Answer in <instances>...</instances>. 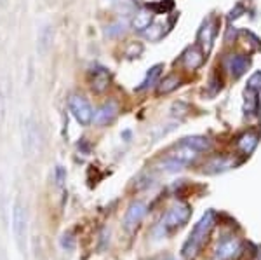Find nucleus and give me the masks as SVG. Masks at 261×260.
I'll use <instances>...</instances> for the list:
<instances>
[{"label": "nucleus", "mask_w": 261, "mask_h": 260, "mask_svg": "<svg viewBox=\"0 0 261 260\" xmlns=\"http://www.w3.org/2000/svg\"><path fill=\"white\" fill-rule=\"evenodd\" d=\"M143 44L141 42H138V40H134V42H129V45H127V49H125V56L127 58H138V56H141L143 54Z\"/></svg>", "instance_id": "nucleus-24"}, {"label": "nucleus", "mask_w": 261, "mask_h": 260, "mask_svg": "<svg viewBox=\"0 0 261 260\" xmlns=\"http://www.w3.org/2000/svg\"><path fill=\"white\" fill-rule=\"evenodd\" d=\"M143 33H145V37L150 42H159L164 35H166V27H164L162 23H151Z\"/></svg>", "instance_id": "nucleus-22"}, {"label": "nucleus", "mask_w": 261, "mask_h": 260, "mask_svg": "<svg viewBox=\"0 0 261 260\" xmlns=\"http://www.w3.org/2000/svg\"><path fill=\"white\" fill-rule=\"evenodd\" d=\"M226 65H228V70H230L231 77L239 79V77H242V75L247 72V68H249V65H251V60L247 56H242V54H235V56L228 58Z\"/></svg>", "instance_id": "nucleus-12"}, {"label": "nucleus", "mask_w": 261, "mask_h": 260, "mask_svg": "<svg viewBox=\"0 0 261 260\" xmlns=\"http://www.w3.org/2000/svg\"><path fill=\"white\" fill-rule=\"evenodd\" d=\"M117 114H119V107H117L115 102H107L103 103L101 107L96 110L94 117H92V121H94L96 126H107L115 121Z\"/></svg>", "instance_id": "nucleus-8"}, {"label": "nucleus", "mask_w": 261, "mask_h": 260, "mask_svg": "<svg viewBox=\"0 0 261 260\" xmlns=\"http://www.w3.org/2000/svg\"><path fill=\"white\" fill-rule=\"evenodd\" d=\"M171 260H172V258H171Z\"/></svg>", "instance_id": "nucleus-35"}, {"label": "nucleus", "mask_w": 261, "mask_h": 260, "mask_svg": "<svg viewBox=\"0 0 261 260\" xmlns=\"http://www.w3.org/2000/svg\"><path fill=\"white\" fill-rule=\"evenodd\" d=\"M70 112L75 117L81 126H89L92 123V117H94V110H92L91 103L84 98L82 94H71L70 96Z\"/></svg>", "instance_id": "nucleus-5"}, {"label": "nucleus", "mask_w": 261, "mask_h": 260, "mask_svg": "<svg viewBox=\"0 0 261 260\" xmlns=\"http://www.w3.org/2000/svg\"><path fill=\"white\" fill-rule=\"evenodd\" d=\"M231 37H237V30H235V28H230L228 30V35H226V42H231Z\"/></svg>", "instance_id": "nucleus-32"}, {"label": "nucleus", "mask_w": 261, "mask_h": 260, "mask_svg": "<svg viewBox=\"0 0 261 260\" xmlns=\"http://www.w3.org/2000/svg\"><path fill=\"white\" fill-rule=\"evenodd\" d=\"M242 35L246 37V39H249L251 40V44L254 45V49H258V51H261V40L258 39V37L254 35L252 32H247V30H244L242 32Z\"/></svg>", "instance_id": "nucleus-30"}, {"label": "nucleus", "mask_w": 261, "mask_h": 260, "mask_svg": "<svg viewBox=\"0 0 261 260\" xmlns=\"http://www.w3.org/2000/svg\"><path fill=\"white\" fill-rule=\"evenodd\" d=\"M179 144L192 147V149H195L197 152H205V150H209V149H211V141H209L205 136H199V135L183 138V140H181Z\"/></svg>", "instance_id": "nucleus-21"}, {"label": "nucleus", "mask_w": 261, "mask_h": 260, "mask_svg": "<svg viewBox=\"0 0 261 260\" xmlns=\"http://www.w3.org/2000/svg\"><path fill=\"white\" fill-rule=\"evenodd\" d=\"M216 27H218L216 18H214V16H209V18L202 23L200 30L197 33V42H199V45H200L202 51H204V54L211 53L214 37H216Z\"/></svg>", "instance_id": "nucleus-6"}, {"label": "nucleus", "mask_w": 261, "mask_h": 260, "mask_svg": "<svg viewBox=\"0 0 261 260\" xmlns=\"http://www.w3.org/2000/svg\"><path fill=\"white\" fill-rule=\"evenodd\" d=\"M23 149L28 157H33L40 152V129L35 119H27L23 128Z\"/></svg>", "instance_id": "nucleus-4"}, {"label": "nucleus", "mask_w": 261, "mask_h": 260, "mask_svg": "<svg viewBox=\"0 0 261 260\" xmlns=\"http://www.w3.org/2000/svg\"><path fill=\"white\" fill-rule=\"evenodd\" d=\"M246 12V9H244V6L242 4H235L233 6V9H231L230 12H228V19L230 21H235V19H239L241 16Z\"/></svg>", "instance_id": "nucleus-29"}, {"label": "nucleus", "mask_w": 261, "mask_h": 260, "mask_svg": "<svg viewBox=\"0 0 261 260\" xmlns=\"http://www.w3.org/2000/svg\"><path fill=\"white\" fill-rule=\"evenodd\" d=\"M162 70H164V65H162V63H157V65H153L151 68H148V72H146L145 79H143L140 86L136 87V91H145L146 87L153 86V84L159 81V77H161Z\"/></svg>", "instance_id": "nucleus-19"}, {"label": "nucleus", "mask_w": 261, "mask_h": 260, "mask_svg": "<svg viewBox=\"0 0 261 260\" xmlns=\"http://www.w3.org/2000/svg\"><path fill=\"white\" fill-rule=\"evenodd\" d=\"M258 94L259 93H256V91L247 89L246 87V91H244V112H246V115L258 114V110H259Z\"/></svg>", "instance_id": "nucleus-18"}, {"label": "nucleus", "mask_w": 261, "mask_h": 260, "mask_svg": "<svg viewBox=\"0 0 261 260\" xmlns=\"http://www.w3.org/2000/svg\"><path fill=\"white\" fill-rule=\"evenodd\" d=\"M181 61H183V65L187 70H197L202 63H204V51L200 49L199 44L190 45V48H187V51L183 53Z\"/></svg>", "instance_id": "nucleus-11"}, {"label": "nucleus", "mask_w": 261, "mask_h": 260, "mask_svg": "<svg viewBox=\"0 0 261 260\" xmlns=\"http://www.w3.org/2000/svg\"><path fill=\"white\" fill-rule=\"evenodd\" d=\"M146 215V204L141 203V201H134V203L129 204L127 211L124 215V229L127 232H134L138 229V225L141 224V220L145 219Z\"/></svg>", "instance_id": "nucleus-7"}, {"label": "nucleus", "mask_w": 261, "mask_h": 260, "mask_svg": "<svg viewBox=\"0 0 261 260\" xmlns=\"http://www.w3.org/2000/svg\"><path fill=\"white\" fill-rule=\"evenodd\" d=\"M61 248L63 250H66V251H71V250H75V238L71 236V234H63V238H61Z\"/></svg>", "instance_id": "nucleus-27"}, {"label": "nucleus", "mask_w": 261, "mask_h": 260, "mask_svg": "<svg viewBox=\"0 0 261 260\" xmlns=\"http://www.w3.org/2000/svg\"><path fill=\"white\" fill-rule=\"evenodd\" d=\"M122 138H125V141H127L129 138H130V131H124V133H122Z\"/></svg>", "instance_id": "nucleus-33"}, {"label": "nucleus", "mask_w": 261, "mask_h": 260, "mask_svg": "<svg viewBox=\"0 0 261 260\" xmlns=\"http://www.w3.org/2000/svg\"><path fill=\"white\" fill-rule=\"evenodd\" d=\"M110 72L103 66H98V68H92L89 74V82L94 93H103V91L108 89L110 86Z\"/></svg>", "instance_id": "nucleus-9"}, {"label": "nucleus", "mask_w": 261, "mask_h": 260, "mask_svg": "<svg viewBox=\"0 0 261 260\" xmlns=\"http://www.w3.org/2000/svg\"><path fill=\"white\" fill-rule=\"evenodd\" d=\"M239 250H241V243L237 240H226L220 243V246L216 248V257L220 260H228L233 257Z\"/></svg>", "instance_id": "nucleus-16"}, {"label": "nucleus", "mask_w": 261, "mask_h": 260, "mask_svg": "<svg viewBox=\"0 0 261 260\" xmlns=\"http://www.w3.org/2000/svg\"><path fill=\"white\" fill-rule=\"evenodd\" d=\"M172 7H174V2L172 0H166V2H161V4H153L151 6V11H155V12H169Z\"/></svg>", "instance_id": "nucleus-28"}, {"label": "nucleus", "mask_w": 261, "mask_h": 260, "mask_svg": "<svg viewBox=\"0 0 261 260\" xmlns=\"http://www.w3.org/2000/svg\"><path fill=\"white\" fill-rule=\"evenodd\" d=\"M12 236L18 245L19 251L27 250V236H28V211L27 206L21 203V199H16L12 208Z\"/></svg>", "instance_id": "nucleus-2"}, {"label": "nucleus", "mask_w": 261, "mask_h": 260, "mask_svg": "<svg viewBox=\"0 0 261 260\" xmlns=\"http://www.w3.org/2000/svg\"><path fill=\"white\" fill-rule=\"evenodd\" d=\"M258 144H259V131H247L239 136L237 149L241 150L242 154L249 156V154L254 152V149L258 147Z\"/></svg>", "instance_id": "nucleus-13"}, {"label": "nucleus", "mask_w": 261, "mask_h": 260, "mask_svg": "<svg viewBox=\"0 0 261 260\" xmlns=\"http://www.w3.org/2000/svg\"><path fill=\"white\" fill-rule=\"evenodd\" d=\"M187 164H183L181 161H178V159L174 157H167L164 159V161L159 162V168H161L162 171H167V173H178V171H181L183 168Z\"/></svg>", "instance_id": "nucleus-23"}, {"label": "nucleus", "mask_w": 261, "mask_h": 260, "mask_svg": "<svg viewBox=\"0 0 261 260\" xmlns=\"http://www.w3.org/2000/svg\"><path fill=\"white\" fill-rule=\"evenodd\" d=\"M247 89H252L256 91V93H259L261 91V72H254L249 77V81H247Z\"/></svg>", "instance_id": "nucleus-26"}, {"label": "nucleus", "mask_w": 261, "mask_h": 260, "mask_svg": "<svg viewBox=\"0 0 261 260\" xmlns=\"http://www.w3.org/2000/svg\"><path fill=\"white\" fill-rule=\"evenodd\" d=\"M237 162L231 157H225V156H216L213 159H209L204 164V173L207 175H218V173H225V171L231 170Z\"/></svg>", "instance_id": "nucleus-10"}, {"label": "nucleus", "mask_w": 261, "mask_h": 260, "mask_svg": "<svg viewBox=\"0 0 261 260\" xmlns=\"http://www.w3.org/2000/svg\"><path fill=\"white\" fill-rule=\"evenodd\" d=\"M4 260H6V258H4Z\"/></svg>", "instance_id": "nucleus-34"}, {"label": "nucleus", "mask_w": 261, "mask_h": 260, "mask_svg": "<svg viewBox=\"0 0 261 260\" xmlns=\"http://www.w3.org/2000/svg\"><path fill=\"white\" fill-rule=\"evenodd\" d=\"M124 30H125L124 21H117V23H113V25H108L107 30H105V35L107 37H119L124 33Z\"/></svg>", "instance_id": "nucleus-25"}, {"label": "nucleus", "mask_w": 261, "mask_h": 260, "mask_svg": "<svg viewBox=\"0 0 261 260\" xmlns=\"http://www.w3.org/2000/svg\"><path fill=\"white\" fill-rule=\"evenodd\" d=\"M192 217V208L188 206L187 203H178L176 206H172L169 211H167L166 219L162 220V227L167 230V232H174L183 227Z\"/></svg>", "instance_id": "nucleus-3"}, {"label": "nucleus", "mask_w": 261, "mask_h": 260, "mask_svg": "<svg viewBox=\"0 0 261 260\" xmlns=\"http://www.w3.org/2000/svg\"><path fill=\"white\" fill-rule=\"evenodd\" d=\"M179 84H181V79L178 77V75H174V74H171V75H167V77H164L161 82H159V86H157V93L159 94H169L172 93L174 89H178L179 87Z\"/></svg>", "instance_id": "nucleus-20"}, {"label": "nucleus", "mask_w": 261, "mask_h": 260, "mask_svg": "<svg viewBox=\"0 0 261 260\" xmlns=\"http://www.w3.org/2000/svg\"><path fill=\"white\" fill-rule=\"evenodd\" d=\"M65 180H66V171H65V168H63V166H56V183L61 187L63 183H65Z\"/></svg>", "instance_id": "nucleus-31"}, {"label": "nucleus", "mask_w": 261, "mask_h": 260, "mask_svg": "<svg viewBox=\"0 0 261 260\" xmlns=\"http://www.w3.org/2000/svg\"><path fill=\"white\" fill-rule=\"evenodd\" d=\"M171 157L178 159V161H181L183 164H190V162H193L197 157H199V152H197L195 149H192V147L179 144L174 149V152L171 154Z\"/></svg>", "instance_id": "nucleus-17"}, {"label": "nucleus", "mask_w": 261, "mask_h": 260, "mask_svg": "<svg viewBox=\"0 0 261 260\" xmlns=\"http://www.w3.org/2000/svg\"><path fill=\"white\" fill-rule=\"evenodd\" d=\"M214 224H216V213H214L213 209H209V211H205L204 215H202V219L197 222L195 227L192 229L190 236H188V240L181 246V257L185 260L195 258L197 255H199V251L202 250V246L205 245V241H207Z\"/></svg>", "instance_id": "nucleus-1"}, {"label": "nucleus", "mask_w": 261, "mask_h": 260, "mask_svg": "<svg viewBox=\"0 0 261 260\" xmlns=\"http://www.w3.org/2000/svg\"><path fill=\"white\" fill-rule=\"evenodd\" d=\"M151 21H153V11L141 9V11L134 12L133 21H130V27H133L134 32H145L151 25Z\"/></svg>", "instance_id": "nucleus-14"}, {"label": "nucleus", "mask_w": 261, "mask_h": 260, "mask_svg": "<svg viewBox=\"0 0 261 260\" xmlns=\"http://www.w3.org/2000/svg\"><path fill=\"white\" fill-rule=\"evenodd\" d=\"M53 40H54V30L53 27H44L39 33V42H37V49H39V54L40 56H45L49 53L50 45H53Z\"/></svg>", "instance_id": "nucleus-15"}]
</instances>
